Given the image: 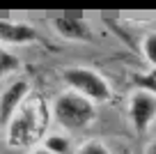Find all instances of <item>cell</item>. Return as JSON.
Segmentation results:
<instances>
[{"label":"cell","instance_id":"obj_12","mask_svg":"<svg viewBox=\"0 0 156 154\" xmlns=\"http://www.w3.org/2000/svg\"><path fill=\"white\" fill-rule=\"evenodd\" d=\"M30 154H53V152H48V149H44L41 145H37V147H34V149H32Z\"/></svg>","mask_w":156,"mask_h":154},{"label":"cell","instance_id":"obj_1","mask_svg":"<svg viewBox=\"0 0 156 154\" xmlns=\"http://www.w3.org/2000/svg\"><path fill=\"white\" fill-rule=\"evenodd\" d=\"M48 115L53 117L55 127L67 134L73 131H83L97 117V106H94L90 99L80 97L73 90H62L51 99L48 106Z\"/></svg>","mask_w":156,"mask_h":154},{"label":"cell","instance_id":"obj_11","mask_svg":"<svg viewBox=\"0 0 156 154\" xmlns=\"http://www.w3.org/2000/svg\"><path fill=\"white\" fill-rule=\"evenodd\" d=\"M142 55H145V60H147V64H154V32H147L145 35V39H142Z\"/></svg>","mask_w":156,"mask_h":154},{"label":"cell","instance_id":"obj_4","mask_svg":"<svg viewBox=\"0 0 156 154\" xmlns=\"http://www.w3.org/2000/svg\"><path fill=\"white\" fill-rule=\"evenodd\" d=\"M129 122H131L136 134H147L154 124V115H156V94L151 87H136L129 94Z\"/></svg>","mask_w":156,"mask_h":154},{"label":"cell","instance_id":"obj_5","mask_svg":"<svg viewBox=\"0 0 156 154\" xmlns=\"http://www.w3.org/2000/svg\"><path fill=\"white\" fill-rule=\"evenodd\" d=\"M30 97V81L28 78H14L0 94V122L7 124L14 111Z\"/></svg>","mask_w":156,"mask_h":154},{"label":"cell","instance_id":"obj_7","mask_svg":"<svg viewBox=\"0 0 156 154\" xmlns=\"http://www.w3.org/2000/svg\"><path fill=\"white\" fill-rule=\"evenodd\" d=\"M37 37L34 28L30 23H21V21L12 19H0V44L2 46H19V44H28Z\"/></svg>","mask_w":156,"mask_h":154},{"label":"cell","instance_id":"obj_6","mask_svg":"<svg viewBox=\"0 0 156 154\" xmlns=\"http://www.w3.org/2000/svg\"><path fill=\"white\" fill-rule=\"evenodd\" d=\"M51 25L60 37L69 39V42H90L92 39V25L87 19H80V16H58L51 21Z\"/></svg>","mask_w":156,"mask_h":154},{"label":"cell","instance_id":"obj_3","mask_svg":"<svg viewBox=\"0 0 156 154\" xmlns=\"http://www.w3.org/2000/svg\"><path fill=\"white\" fill-rule=\"evenodd\" d=\"M62 78H64V83H67V90L78 92L80 97L90 99L94 106L106 104L112 97V85L108 83V78L103 76L99 69L85 67V64L67 67L62 72Z\"/></svg>","mask_w":156,"mask_h":154},{"label":"cell","instance_id":"obj_2","mask_svg":"<svg viewBox=\"0 0 156 154\" xmlns=\"http://www.w3.org/2000/svg\"><path fill=\"white\" fill-rule=\"evenodd\" d=\"M46 120L48 111H44L39 101L25 99L7 120V143L12 147H28L41 140V136L46 134Z\"/></svg>","mask_w":156,"mask_h":154},{"label":"cell","instance_id":"obj_10","mask_svg":"<svg viewBox=\"0 0 156 154\" xmlns=\"http://www.w3.org/2000/svg\"><path fill=\"white\" fill-rule=\"evenodd\" d=\"M73 154H112V152L103 140L87 138V140H83V143L73 145Z\"/></svg>","mask_w":156,"mask_h":154},{"label":"cell","instance_id":"obj_8","mask_svg":"<svg viewBox=\"0 0 156 154\" xmlns=\"http://www.w3.org/2000/svg\"><path fill=\"white\" fill-rule=\"evenodd\" d=\"M41 147L48 149L53 154H71L73 152V143H71V136L62 129H53V131H46L41 136Z\"/></svg>","mask_w":156,"mask_h":154},{"label":"cell","instance_id":"obj_9","mask_svg":"<svg viewBox=\"0 0 156 154\" xmlns=\"http://www.w3.org/2000/svg\"><path fill=\"white\" fill-rule=\"evenodd\" d=\"M19 58H16L14 51H9L7 46H2L0 44V81L5 76H9V74H14L16 69H19Z\"/></svg>","mask_w":156,"mask_h":154}]
</instances>
